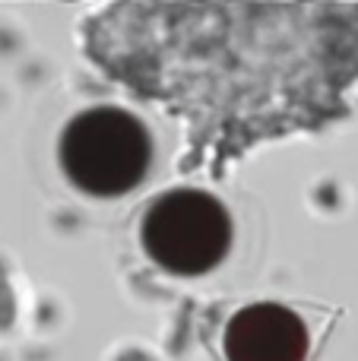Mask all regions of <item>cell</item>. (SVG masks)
<instances>
[{
    "instance_id": "cell-1",
    "label": "cell",
    "mask_w": 358,
    "mask_h": 361,
    "mask_svg": "<svg viewBox=\"0 0 358 361\" xmlns=\"http://www.w3.org/2000/svg\"><path fill=\"white\" fill-rule=\"evenodd\" d=\"M57 159L67 180L89 197H124L143 184L152 165V137L137 114L95 105L70 118Z\"/></svg>"
},
{
    "instance_id": "cell-2",
    "label": "cell",
    "mask_w": 358,
    "mask_h": 361,
    "mask_svg": "<svg viewBox=\"0 0 358 361\" xmlns=\"http://www.w3.org/2000/svg\"><path fill=\"white\" fill-rule=\"evenodd\" d=\"M140 241L156 267L171 276H203L232 247V216L206 190L175 187L143 212Z\"/></svg>"
},
{
    "instance_id": "cell-3",
    "label": "cell",
    "mask_w": 358,
    "mask_h": 361,
    "mask_svg": "<svg viewBox=\"0 0 358 361\" xmlns=\"http://www.w3.org/2000/svg\"><path fill=\"white\" fill-rule=\"evenodd\" d=\"M308 349L304 320L273 301L241 307L226 326L228 361H304Z\"/></svg>"
}]
</instances>
